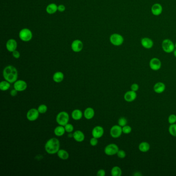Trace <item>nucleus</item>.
I'll return each instance as SVG.
<instances>
[{
  "label": "nucleus",
  "instance_id": "f257e3e1",
  "mask_svg": "<svg viewBox=\"0 0 176 176\" xmlns=\"http://www.w3.org/2000/svg\"><path fill=\"white\" fill-rule=\"evenodd\" d=\"M3 76L5 80L11 83H14L18 80V72L17 68L12 65H8L3 71Z\"/></svg>",
  "mask_w": 176,
  "mask_h": 176
},
{
  "label": "nucleus",
  "instance_id": "f03ea898",
  "mask_svg": "<svg viewBox=\"0 0 176 176\" xmlns=\"http://www.w3.org/2000/svg\"><path fill=\"white\" fill-rule=\"evenodd\" d=\"M60 148V140L55 138L49 139L45 144V150L49 155H54L57 153Z\"/></svg>",
  "mask_w": 176,
  "mask_h": 176
},
{
  "label": "nucleus",
  "instance_id": "7ed1b4c3",
  "mask_svg": "<svg viewBox=\"0 0 176 176\" xmlns=\"http://www.w3.org/2000/svg\"><path fill=\"white\" fill-rule=\"evenodd\" d=\"M69 121V115L65 111H62L58 113L56 117V121L59 125H65Z\"/></svg>",
  "mask_w": 176,
  "mask_h": 176
},
{
  "label": "nucleus",
  "instance_id": "20e7f679",
  "mask_svg": "<svg viewBox=\"0 0 176 176\" xmlns=\"http://www.w3.org/2000/svg\"><path fill=\"white\" fill-rule=\"evenodd\" d=\"M110 41L113 46L119 47L124 43V38L121 34L113 33L110 37Z\"/></svg>",
  "mask_w": 176,
  "mask_h": 176
},
{
  "label": "nucleus",
  "instance_id": "39448f33",
  "mask_svg": "<svg viewBox=\"0 0 176 176\" xmlns=\"http://www.w3.org/2000/svg\"><path fill=\"white\" fill-rule=\"evenodd\" d=\"M163 51L166 53H171L174 52L175 48V43L169 39H165L162 43Z\"/></svg>",
  "mask_w": 176,
  "mask_h": 176
},
{
  "label": "nucleus",
  "instance_id": "423d86ee",
  "mask_svg": "<svg viewBox=\"0 0 176 176\" xmlns=\"http://www.w3.org/2000/svg\"><path fill=\"white\" fill-rule=\"evenodd\" d=\"M19 38L24 42H28L32 40L33 33L28 28H24L20 30L19 33Z\"/></svg>",
  "mask_w": 176,
  "mask_h": 176
},
{
  "label": "nucleus",
  "instance_id": "0eeeda50",
  "mask_svg": "<svg viewBox=\"0 0 176 176\" xmlns=\"http://www.w3.org/2000/svg\"><path fill=\"white\" fill-rule=\"evenodd\" d=\"M119 147L115 144H110L106 146L104 148V152L105 155L108 156H112L117 155L119 151Z\"/></svg>",
  "mask_w": 176,
  "mask_h": 176
},
{
  "label": "nucleus",
  "instance_id": "6e6552de",
  "mask_svg": "<svg viewBox=\"0 0 176 176\" xmlns=\"http://www.w3.org/2000/svg\"><path fill=\"white\" fill-rule=\"evenodd\" d=\"M39 112L37 108H32L28 110L26 113V118L30 121H34L38 119Z\"/></svg>",
  "mask_w": 176,
  "mask_h": 176
},
{
  "label": "nucleus",
  "instance_id": "1a4fd4ad",
  "mask_svg": "<svg viewBox=\"0 0 176 176\" xmlns=\"http://www.w3.org/2000/svg\"><path fill=\"white\" fill-rule=\"evenodd\" d=\"M28 87V84L26 81L22 80H18L14 83V88L18 92L26 90Z\"/></svg>",
  "mask_w": 176,
  "mask_h": 176
},
{
  "label": "nucleus",
  "instance_id": "9d476101",
  "mask_svg": "<svg viewBox=\"0 0 176 176\" xmlns=\"http://www.w3.org/2000/svg\"><path fill=\"white\" fill-rule=\"evenodd\" d=\"M122 127L119 125H114L110 128V135L113 138H119L123 133Z\"/></svg>",
  "mask_w": 176,
  "mask_h": 176
},
{
  "label": "nucleus",
  "instance_id": "9b49d317",
  "mask_svg": "<svg viewBox=\"0 0 176 176\" xmlns=\"http://www.w3.org/2000/svg\"><path fill=\"white\" fill-rule=\"evenodd\" d=\"M162 63L158 58L153 57L149 62V67L151 70L157 71L161 68Z\"/></svg>",
  "mask_w": 176,
  "mask_h": 176
},
{
  "label": "nucleus",
  "instance_id": "f8f14e48",
  "mask_svg": "<svg viewBox=\"0 0 176 176\" xmlns=\"http://www.w3.org/2000/svg\"><path fill=\"white\" fill-rule=\"evenodd\" d=\"M83 47L84 45L83 42L79 39H76L73 41L71 46L72 51L76 53L82 51L83 50Z\"/></svg>",
  "mask_w": 176,
  "mask_h": 176
},
{
  "label": "nucleus",
  "instance_id": "ddd939ff",
  "mask_svg": "<svg viewBox=\"0 0 176 176\" xmlns=\"http://www.w3.org/2000/svg\"><path fill=\"white\" fill-rule=\"evenodd\" d=\"M104 131L103 128L100 126V125H97L93 128V129L92 130L91 134L93 137L95 138H102L103 134H104Z\"/></svg>",
  "mask_w": 176,
  "mask_h": 176
},
{
  "label": "nucleus",
  "instance_id": "4468645a",
  "mask_svg": "<svg viewBox=\"0 0 176 176\" xmlns=\"http://www.w3.org/2000/svg\"><path fill=\"white\" fill-rule=\"evenodd\" d=\"M140 43L142 46L146 49H151L154 45V43L152 40L149 37H143L142 38Z\"/></svg>",
  "mask_w": 176,
  "mask_h": 176
},
{
  "label": "nucleus",
  "instance_id": "2eb2a0df",
  "mask_svg": "<svg viewBox=\"0 0 176 176\" xmlns=\"http://www.w3.org/2000/svg\"><path fill=\"white\" fill-rule=\"evenodd\" d=\"M163 7L160 3H155L152 5L151 8V11L153 15L155 16H159L163 12Z\"/></svg>",
  "mask_w": 176,
  "mask_h": 176
},
{
  "label": "nucleus",
  "instance_id": "dca6fc26",
  "mask_svg": "<svg viewBox=\"0 0 176 176\" xmlns=\"http://www.w3.org/2000/svg\"><path fill=\"white\" fill-rule=\"evenodd\" d=\"M18 43L14 39H9L6 43V48L7 51L10 52H13L17 50Z\"/></svg>",
  "mask_w": 176,
  "mask_h": 176
},
{
  "label": "nucleus",
  "instance_id": "f3484780",
  "mask_svg": "<svg viewBox=\"0 0 176 176\" xmlns=\"http://www.w3.org/2000/svg\"><path fill=\"white\" fill-rule=\"evenodd\" d=\"M137 98V93L136 91L133 90L128 91L124 95V99L126 102H132L135 100Z\"/></svg>",
  "mask_w": 176,
  "mask_h": 176
},
{
  "label": "nucleus",
  "instance_id": "a211bd4d",
  "mask_svg": "<svg viewBox=\"0 0 176 176\" xmlns=\"http://www.w3.org/2000/svg\"><path fill=\"white\" fill-rule=\"evenodd\" d=\"M85 138L84 134L80 130H76L73 133V138L77 142H82L85 140Z\"/></svg>",
  "mask_w": 176,
  "mask_h": 176
},
{
  "label": "nucleus",
  "instance_id": "6ab92c4d",
  "mask_svg": "<svg viewBox=\"0 0 176 176\" xmlns=\"http://www.w3.org/2000/svg\"><path fill=\"white\" fill-rule=\"evenodd\" d=\"M84 117L87 120H90L93 119V117L95 116V112L93 108L89 107L85 109L84 112L83 113Z\"/></svg>",
  "mask_w": 176,
  "mask_h": 176
},
{
  "label": "nucleus",
  "instance_id": "aec40b11",
  "mask_svg": "<svg viewBox=\"0 0 176 176\" xmlns=\"http://www.w3.org/2000/svg\"><path fill=\"white\" fill-rule=\"evenodd\" d=\"M166 86L163 82H157L153 86V90L155 93H162L165 91Z\"/></svg>",
  "mask_w": 176,
  "mask_h": 176
},
{
  "label": "nucleus",
  "instance_id": "412c9836",
  "mask_svg": "<svg viewBox=\"0 0 176 176\" xmlns=\"http://www.w3.org/2000/svg\"><path fill=\"white\" fill-rule=\"evenodd\" d=\"M83 113L79 109H75L71 113V117L74 120H79L82 118Z\"/></svg>",
  "mask_w": 176,
  "mask_h": 176
},
{
  "label": "nucleus",
  "instance_id": "4be33fe9",
  "mask_svg": "<svg viewBox=\"0 0 176 176\" xmlns=\"http://www.w3.org/2000/svg\"><path fill=\"white\" fill-rule=\"evenodd\" d=\"M64 74L61 71L55 72L53 76V80L55 83H60L64 80Z\"/></svg>",
  "mask_w": 176,
  "mask_h": 176
},
{
  "label": "nucleus",
  "instance_id": "5701e85b",
  "mask_svg": "<svg viewBox=\"0 0 176 176\" xmlns=\"http://www.w3.org/2000/svg\"><path fill=\"white\" fill-rule=\"evenodd\" d=\"M46 9L48 14L53 15L58 11V6L55 3H51L48 5Z\"/></svg>",
  "mask_w": 176,
  "mask_h": 176
},
{
  "label": "nucleus",
  "instance_id": "b1692460",
  "mask_svg": "<svg viewBox=\"0 0 176 176\" xmlns=\"http://www.w3.org/2000/svg\"><path fill=\"white\" fill-rule=\"evenodd\" d=\"M65 132H66L64 126H63V125H58L56 127H55V129L54 130V133L55 135L58 137H61V136L64 135Z\"/></svg>",
  "mask_w": 176,
  "mask_h": 176
},
{
  "label": "nucleus",
  "instance_id": "393cba45",
  "mask_svg": "<svg viewBox=\"0 0 176 176\" xmlns=\"http://www.w3.org/2000/svg\"><path fill=\"white\" fill-rule=\"evenodd\" d=\"M57 157L63 160H67L69 157V154L65 149H60L57 153Z\"/></svg>",
  "mask_w": 176,
  "mask_h": 176
},
{
  "label": "nucleus",
  "instance_id": "a878e982",
  "mask_svg": "<svg viewBox=\"0 0 176 176\" xmlns=\"http://www.w3.org/2000/svg\"><path fill=\"white\" fill-rule=\"evenodd\" d=\"M150 148V146L148 143L146 142H143L140 143L138 145V149L140 151L142 152H148Z\"/></svg>",
  "mask_w": 176,
  "mask_h": 176
},
{
  "label": "nucleus",
  "instance_id": "bb28decb",
  "mask_svg": "<svg viewBox=\"0 0 176 176\" xmlns=\"http://www.w3.org/2000/svg\"><path fill=\"white\" fill-rule=\"evenodd\" d=\"M111 175L112 176H121L122 175V170L119 166H115L111 170Z\"/></svg>",
  "mask_w": 176,
  "mask_h": 176
},
{
  "label": "nucleus",
  "instance_id": "cd10ccee",
  "mask_svg": "<svg viewBox=\"0 0 176 176\" xmlns=\"http://www.w3.org/2000/svg\"><path fill=\"white\" fill-rule=\"evenodd\" d=\"M11 84V83H9L6 80L2 81L0 83V89L2 91H7L8 89L10 88Z\"/></svg>",
  "mask_w": 176,
  "mask_h": 176
},
{
  "label": "nucleus",
  "instance_id": "c85d7f7f",
  "mask_svg": "<svg viewBox=\"0 0 176 176\" xmlns=\"http://www.w3.org/2000/svg\"><path fill=\"white\" fill-rule=\"evenodd\" d=\"M168 131L171 135L176 137V123L170 125L168 128Z\"/></svg>",
  "mask_w": 176,
  "mask_h": 176
},
{
  "label": "nucleus",
  "instance_id": "c756f323",
  "mask_svg": "<svg viewBox=\"0 0 176 176\" xmlns=\"http://www.w3.org/2000/svg\"><path fill=\"white\" fill-rule=\"evenodd\" d=\"M37 110L40 114H45L47 112V110H48V107L46 104H41L38 106Z\"/></svg>",
  "mask_w": 176,
  "mask_h": 176
},
{
  "label": "nucleus",
  "instance_id": "7c9ffc66",
  "mask_svg": "<svg viewBox=\"0 0 176 176\" xmlns=\"http://www.w3.org/2000/svg\"><path fill=\"white\" fill-rule=\"evenodd\" d=\"M127 119L124 117H121L118 120V125H120L121 127H123L125 125H127Z\"/></svg>",
  "mask_w": 176,
  "mask_h": 176
},
{
  "label": "nucleus",
  "instance_id": "2f4dec72",
  "mask_svg": "<svg viewBox=\"0 0 176 176\" xmlns=\"http://www.w3.org/2000/svg\"><path fill=\"white\" fill-rule=\"evenodd\" d=\"M64 127H65L66 132H67L68 133H72V132L74 131V127L71 123H67V125L64 126Z\"/></svg>",
  "mask_w": 176,
  "mask_h": 176
},
{
  "label": "nucleus",
  "instance_id": "473e14b6",
  "mask_svg": "<svg viewBox=\"0 0 176 176\" xmlns=\"http://www.w3.org/2000/svg\"><path fill=\"white\" fill-rule=\"evenodd\" d=\"M122 129H123V132L124 134H129L132 131V128L129 125H125L122 127Z\"/></svg>",
  "mask_w": 176,
  "mask_h": 176
},
{
  "label": "nucleus",
  "instance_id": "72a5a7b5",
  "mask_svg": "<svg viewBox=\"0 0 176 176\" xmlns=\"http://www.w3.org/2000/svg\"><path fill=\"white\" fill-rule=\"evenodd\" d=\"M168 123L172 125L176 123V115L175 114H171L170 115V116L168 117Z\"/></svg>",
  "mask_w": 176,
  "mask_h": 176
},
{
  "label": "nucleus",
  "instance_id": "f704fd0d",
  "mask_svg": "<svg viewBox=\"0 0 176 176\" xmlns=\"http://www.w3.org/2000/svg\"><path fill=\"white\" fill-rule=\"evenodd\" d=\"M117 157L120 159H124L126 157V153L123 150H119L117 153Z\"/></svg>",
  "mask_w": 176,
  "mask_h": 176
},
{
  "label": "nucleus",
  "instance_id": "c9c22d12",
  "mask_svg": "<svg viewBox=\"0 0 176 176\" xmlns=\"http://www.w3.org/2000/svg\"><path fill=\"white\" fill-rule=\"evenodd\" d=\"M89 143H90V145L92 146H95L98 144V139L95 138L94 137H93L92 138H90V141H89Z\"/></svg>",
  "mask_w": 176,
  "mask_h": 176
},
{
  "label": "nucleus",
  "instance_id": "e433bc0d",
  "mask_svg": "<svg viewBox=\"0 0 176 176\" xmlns=\"http://www.w3.org/2000/svg\"><path fill=\"white\" fill-rule=\"evenodd\" d=\"M12 54H13V57L16 59H18L20 57V53L19 51H17V50L13 52Z\"/></svg>",
  "mask_w": 176,
  "mask_h": 176
},
{
  "label": "nucleus",
  "instance_id": "4c0bfd02",
  "mask_svg": "<svg viewBox=\"0 0 176 176\" xmlns=\"http://www.w3.org/2000/svg\"><path fill=\"white\" fill-rule=\"evenodd\" d=\"M131 89L133 91L136 92L139 89V85L136 83H133V84H132Z\"/></svg>",
  "mask_w": 176,
  "mask_h": 176
},
{
  "label": "nucleus",
  "instance_id": "58836bf2",
  "mask_svg": "<svg viewBox=\"0 0 176 176\" xmlns=\"http://www.w3.org/2000/svg\"><path fill=\"white\" fill-rule=\"evenodd\" d=\"M106 175V172L105 170L103 169H100L99 170L97 173V176H105Z\"/></svg>",
  "mask_w": 176,
  "mask_h": 176
},
{
  "label": "nucleus",
  "instance_id": "ea45409f",
  "mask_svg": "<svg viewBox=\"0 0 176 176\" xmlns=\"http://www.w3.org/2000/svg\"><path fill=\"white\" fill-rule=\"evenodd\" d=\"M66 10V7L63 4H60L58 6V11L60 12H64Z\"/></svg>",
  "mask_w": 176,
  "mask_h": 176
},
{
  "label": "nucleus",
  "instance_id": "a19ab883",
  "mask_svg": "<svg viewBox=\"0 0 176 176\" xmlns=\"http://www.w3.org/2000/svg\"><path fill=\"white\" fill-rule=\"evenodd\" d=\"M18 92V91L14 88V89H12V90H11V92H10V94H11V95L12 97H15V96H16V95H17Z\"/></svg>",
  "mask_w": 176,
  "mask_h": 176
},
{
  "label": "nucleus",
  "instance_id": "79ce46f5",
  "mask_svg": "<svg viewBox=\"0 0 176 176\" xmlns=\"http://www.w3.org/2000/svg\"><path fill=\"white\" fill-rule=\"evenodd\" d=\"M173 53H174V56L176 58V49H175V50L173 52Z\"/></svg>",
  "mask_w": 176,
  "mask_h": 176
},
{
  "label": "nucleus",
  "instance_id": "37998d69",
  "mask_svg": "<svg viewBox=\"0 0 176 176\" xmlns=\"http://www.w3.org/2000/svg\"><path fill=\"white\" fill-rule=\"evenodd\" d=\"M175 48H176V43H175Z\"/></svg>",
  "mask_w": 176,
  "mask_h": 176
}]
</instances>
